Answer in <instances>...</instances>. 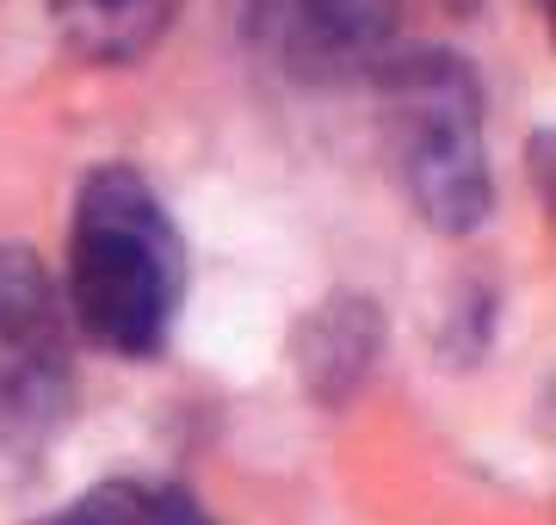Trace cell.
<instances>
[{
	"label": "cell",
	"mask_w": 556,
	"mask_h": 525,
	"mask_svg": "<svg viewBox=\"0 0 556 525\" xmlns=\"http://www.w3.org/2000/svg\"><path fill=\"white\" fill-rule=\"evenodd\" d=\"M186 291L179 229L155 185L130 167H100L80 185L68 235V304L87 341L118 359H155Z\"/></svg>",
	"instance_id": "6da1fadb"
},
{
	"label": "cell",
	"mask_w": 556,
	"mask_h": 525,
	"mask_svg": "<svg viewBox=\"0 0 556 525\" xmlns=\"http://www.w3.org/2000/svg\"><path fill=\"white\" fill-rule=\"evenodd\" d=\"M383 142L402 192L439 235H470L489 204V155H482V93L477 75L445 50H408L378 62Z\"/></svg>",
	"instance_id": "7a4b0ae2"
},
{
	"label": "cell",
	"mask_w": 556,
	"mask_h": 525,
	"mask_svg": "<svg viewBox=\"0 0 556 525\" xmlns=\"http://www.w3.org/2000/svg\"><path fill=\"white\" fill-rule=\"evenodd\" d=\"M248 38L298 81H346L396 50V0H248Z\"/></svg>",
	"instance_id": "3957f363"
},
{
	"label": "cell",
	"mask_w": 556,
	"mask_h": 525,
	"mask_svg": "<svg viewBox=\"0 0 556 525\" xmlns=\"http://www.w3.org/2000/svg\"><path fill=\"white\" fill-rule=\"evenodd\" d=\"M56 377V309L25 247H0V402H38Z\"/></svg>",
	"instance_id": "277c9868"
},
{
	"label": "cell",
	"mask_w": 556,
	"mask_h": 525,
	"mask_svg": "<svg viewBox=\"0 0 556 525\" xmlns=\"http://www.w3.org/2000/svg\"><path fill=\"white\" fill-rule=\"evenodd\" d=\"M179 0H56L62 43L87 62H137L174 25Z\"/></svg>",
	"instance_id": "5b68a950"
},
{
	"label": "cell",
	"mask_w": 556,
	"mask_h": 525,
	"mask_svg": "<svg viewBox=\"0 0 556 525\" xmlns=\"http://www.w3.org/2000/svg\"><path fill=\"white\" fill-rule=\"evenodd\" d=\"M43 525H217L211 513L199 507V495L186 488H167V483H100L87 488L68 513Z\"/></svg>",
	"instance_id": "8992f818"
}]
</instances>
